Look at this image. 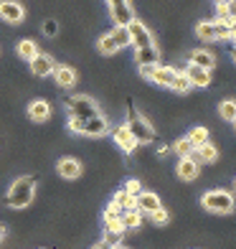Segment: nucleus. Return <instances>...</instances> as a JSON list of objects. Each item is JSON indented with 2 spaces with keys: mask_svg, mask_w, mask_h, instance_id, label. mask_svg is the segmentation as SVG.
Masks as SVG:
<instances>
[{
  "mask_svg": "<svg viewBox=\"0 0 236 249\" xmlns=\"http://www.w3.org/2000/svg\"><path fill=\"white\" fill-rule=\"evenodd\" d=\"M107 132H109L107 117L97 115V117L82 120V132H79V135H86V138H102V135H107Z\"/></svg>",
  "mask_w": 236,
  "mask_h": 249,
  "instance_id": "7",
  "label": "nucleus"
},
{
  "mask_svg": "<svg viewBox=\"0 0 236 249\" xmlns=\"http://www.w3.org/2000/svg\"><path fill=\"white\" fill-rule=\"evenodd\" d=\"M28 117L33 122H46L51 117V105L46 99H33L31 105H28Z\"/></svg>",
  "mask_w": 236,
  "mask_h": 249,
  "instance_id": "16",
  "label": "nucleus"
},
{
  "mask_svg": "<svg viewBox=\"0 0 236 249\" xmlns=\"http://www.w3.org/2000/svg\"><path fill=\"white\" fill-rule=\"evenodd\" d=\"M229 3H231V5H234V3H236V0H229Z\"/></svg>",
  "mask_w": 236,
  "mask_h": 249,
  "instance_id": "43",
  "label": "nucleus"
},
{
  "mask_svg": "<svg viewBox=\"0 0 236 249\" xmlns=\"http://www.w3.org/2000/svg\"><path fill=\"white\" fill-rule=\"evenodd\" d=\"M31 64V71H33V76H51L53 74V69H56V61L51 59L49 53H36L33 59L28 61Z\"/></svg>",
  "mask_w": 236,
  "mask_h": 249,
  "instance_id": "10",
  "label": "nucleus"
},
{
  "mask_svg": "<svg viewBox=\"0 0 236 249\" xmlns=\"http://www.w3.org/2000/svg\"><path fill=\"white\" fill-rule=\"evenodd\" d=\"M234 127H236V120H234Z\"/></svg>",
  "mask_w": 236,
  "mask_h": 249,
  "instance_id": "44",
  "label": "nucleus"
},
{
  "mask_svg": "<svg viewBox=\"0 0 236 249\" xmlns=\"http://www.w3.org/2000/svg\"><path fill=\"white\" fill-rule=\"evenodd\" d=\"M94 249H112V244H107V242H104V239H102V242H99V244H97V247H94Z\"/></svg>",
  "mask_w": 236,
  "mask_h": 249,
  "instance_id": "37",
  "label": "nucleus"
},
{
  "mask_svg": "<svg viewBox=\"0 0 236 249\" xmlns=\"http://www.w3.org/2000/svg\"><path fill=\"white\" fill-rule=\"evenodd\" d=\"M127 33H130V46H135V49H145L152 43V33L145 28V23H140L137 18H132L127 23Z\"/></svg>",
  "mask_w": 236,
  "mask_h": 249,
  "instance_id": "5",
  "label": "nucleus"
},
{
  "mask_svg": "<svg viewBox=\"0 0 236 249\" xmlns=\"http://www.w3.org/2000/svg\"><path fill=\"white\" fill-rule=\"evenodd\" d=\"M201 206L211 213H231L236 209V201L229 191H208V194L201 196Z\"/></svg>",
  "mask_w": 236,
  "mask_h": 249,
  "instance_id": "3",
  "label": "nucleus"
},
{
  "mask_svg": "<svg viewBox=\"0 0 236 249\" xmlns=\"http://www.w3.org/2000/svg\"><path fill=\"white\" fill-rule=\"evenodd\" d=\"M135 206H137L140 213H148L150 216L155 209H160V198H157V194H150V191H140L137 198H135Z\"/></svg>",
  "mask_w": 236,
  "mask_h": 249,
  "instance_id": "14",
  "label": "nucleus"
},
{
  "mask_svg": "<svg viewBox=\"0 0 236 249\" xmlns=\"http://www.w3.org/2000/svg\"><path fill=\"white\" fill-rule=\"evenodd\" d=\"M188 142L193 145V148H198V145L208 142V130H206V127H201V124H196V127L188 132Z\"/></svg>",
  "mask_w": 236,
  "mask_h": 249,
  "instance_id": "27",
  "label": "nucleus"
},
{
  "mask_svg": "<svg viewBox=\"0 0 236 249\" xmlns=\"http://www.w3.org/2000/svg\"><path fill=\"white\" fill-rule=\"evenodd\" d=\"M231 59H234V61H236V46H234V49H231Z\"/></svg>",
  "mask_w": 236,
  "mask_h": 249,
  "instance_id": "41",
  "label": "nucleus"
},
{
  "mask_svg": "<svg viewBox=\"0 0 236 249\" xmlns=\"http://www.w3.org/2000/svg\"><path fill=\"white\" fill-rule=\"evenodd\" d=\"M109 16H112V20H115V26H127L130 20L135 18V13H132V5H130V3H127V5L109 8Z\"/></svg>",
  "mask_w": 236,
  "mask_h": 249,
  "instance_id": "19",
  "label": "nucleus"
},
{
  "mask_svg": "<svg viewBox=\"0 0 236 249\" xmlns=\"http://www.w3.org/2000/svg\"><path fill=\"white\" fill-rule=\"evenodd\" d=\"M193 158L198 163H213L219 158V150H216V145L203 142V145H198V148H193Z\"/></svg>",
  "mask_w": 236,
  "mask_h": 249,
  "instance_id": "18",
  "label": "nucleus"
},
{
  "mask_svg": "<svg viewBox=\"0 0 236 249\" xmlns=\"http://www.w3.org/2000/svg\"><path fill=\"white\" fill-rule=\"evenodd\" d=\"M188 61H190V64H196V66H203V69H213V66H216V59H213V53L206 51V49L193 51V53L188 56Z\"/></svg>",
  "mask_w": 236,
  "mask_h": 249,
  "instance_id": "20",
  "label": "nucleus"
},
{
  "mask_svg": "<svg viewBox=\"0 0 236 249\" xmlns=\"http://www.w3.org/2000/svg\"><path fill=\"white\" fill-rule=\"evenodd\" d=\"M175 76H178V69H170V66L155 64V66H152V71H150V82L160 84V87H168V89H173Z\"/></svg>",
  "mask_w": 236,
  "mask_h": 249,
  "instance_id": "12",
  "label": "nucleus"
},
{
  "mask_svg": "<svg viewBox=\"0 0 236 249\" xmlns=\"http://www.w3.org/2000/svg\"><path fill=\"white\" fill-rule=\"evenodd\" d=\"M196 36L201 41H216V31H213L211 20H198L196 23Z\"/></svg>",
  "mask_w": 236,
  "mask_h": 249,
  "instance_id": "24",
  "label": "nucleus"
},
{
  "mask_svg": "<svg viewBox=\"0 0 236 249\" xmlns=\"http://www.w3.org/2000/svg\"><path fill=\"white\" fill-rule=\"evenodd\" d=\"M112 140H115V145H119L122 153H135V148H137V140L132 138L127 124H117V127L112 130Z\"/></svg>",
  "mask_w": 236,
  "mask_h": 249,
  "instance_id": "9",
  "label": "nucleus"
},
{
  "mask_svg": "<svg viewBox=\"0 0 236 249\" xmlns=\"http://www.w3.org/2000/svg\"><path fill=\"white\" fill-rule=\"evenodd\" d=\"M26 18V8L18 3V0H0V20L5 23H20Z\"/></svg>",
  "mask_w": 236,
  "mask_h": 249,
  "instance_id": "6",
  "label": "nucleus"
},
{
  "mask_svg": "<svg viewBox=\"0 0 236 249\" xmlns=\"http://www.w3.org/2000/svg\"><path fill=\"white\" fill-rule=\"evenodd\" d=\"M33 196H36V180L31 176H20L13 180V186L8 188L5 201L10 209H26L33 203Z\"/></svg>",
  "mask_w": 236,
  "mask_h": 249,
  "instance_id": "1",
  "label": "nucleus"
},
{
  "mask_svg": "<svg viewBox=\"0 0 236 249\" xmlns=\"http://www.w3.org/2000/svg\"><path fill=\"white\" fill-rule=\"evenodd\" d=\"M183 74L188 76L190 87H198V89L211 87V69H203V66H196V64H188V69Z\"/></svg>",
  "mask_w": 236,
  "mask_h": 249,
  "instance_id": "11",
  "label": "nucleus"
},
{
  "mask_svg": "<svg viewBox=\"0 0 236 249\" xmlns=\"http://www.w3.org/2000/svg\"><path fill=\"white\" fill-rule=\"evenodd\" d=\"M229 31H231V41L236 43V16H231V20H229Z\"/></svg>",
  "mask_w": 236,
  "mask_h": 249,
  "instance_id": "35",
  "label": "nucleus"
},
{
  "mask_svg": "<svg viewBox=\"0 0 236 249\" xmlns=\"http://www.w3.org/2000/svg\"><path fill=\"white\" fill-rule=\"evenodd\" d=\"M168 150H170L168 145H160V148H157V155H168Z\"/></svg>",
  "mask_w": 236,
  "mask_h": 249,
  "instance_id": "38",
  "label": "nucleus"
},
{
  "mask_svg": "<svg viewBox=\"0 0 236 249\" xmlns=\"http://www.w3.org/2000/svg\"><path fill=\"white\" fill-rule=\"evenodd\" d=\"M125 124H127V130L132 132V138L137 140V145H140V142H152V140H155V127L140 115L137 109H135V105L127 107V120H125Z\"/></svg>",
  "mask_w": 236,
  "mask_h": 249,
  "instance_id": "2",
  "label": "nucleus"
},
{
  "mask_svg": "<svg viewBox=\"0 0 236 249\" xmlns=\"http://www.w3.org/2000/svg\"><path fill=\"white\" fill-rule=\"evenodd\" d=\"M43 33H46L49 38H51V36H56V33H59V23H56L53 18H49V20H43Z\"/></svg>",
  "mask_w": 236,
  "mask_h": 249,
  "instance_id": "33",
  "label": "nucleus"
},
{
  "mask_svg": "<svg viewBox=\"0 0 236 249\" xmlns=\"http://www.w3.org/2000/svg\"><path fill=\"white\" fill-rule=\"evenodd\" d=\"M173 89H175L178 94H188V92H190V89H193V87H190L188 76H185L183 71H178V76H175V84H173Z\"/></svg>",
  "mask_w": 236,
  "mask_h": 249,
  "instance_id": "31",
  "label": "nucleus"
},
{
  "mask_svg": "<svg viewBox=\"0 0 236 249\" xmlns=\"http://www.w3.org/2000/svg\"><path fill=\"white\" fill-rule=\"evenodd\" d=\"M53 79H56V84H59L61 89H71L76 84V71L71 69V66H56Z\"/></svg>",
  "mask_w": 236,
  "mask_h": 249,
  "instance_id": "17",
  "label": "nucleus"
},
{
  "mask_svg": "<svg viewBox=\"0 0 236 249\" xmlns=\"http://www.w3.org/2000/svg\"><path fill=\"white\" fill-rule=\"evenodd\" d=\"M219 117L226 120V122H234L236 120V99H223L219 105Z\"/></svg>",
  "mask_w": 236,
  "mask_h": 249,
  "instance_id": "26",
  "label": "nucleus"
},
{
  "mask_svg": "<svg viewBox=\"0 0 236 249\" xmlns=\"http://www.w3.org/2000/svg\"><path fill=\"white\" fill-rule=\"evenodd\" d=\"M150 219H152V224H155V226H165L168 221H170V213H168V209H163V206H160V209H155V211L150 213Z\"/></svg>",
  "mask_w": 236,
  "mask_h": 249,
  "instance_id": "32",
  "label": "nucleus"
},
{
  "mask_svg": "<svg viewBox=\"0 0 236 249\" xmlns=\"http://www.w3.org/2000/svg\"><path fill=\"white\" fill-rule=\"evenodd\" d=\"M97 49H99V53H104V56H112V53H117V51H119V46L115 43V38H112L109 33L97 41Z\"/></svg>",
  "mask_w": 236,
  "mask_h": 249,
  "instance_id": "28",
  "label": "nucleus"
},
{
  "mask_svg": "<svg viewBox=\"0 0 236 249\" xmlns=\"http://www.w3.org/2000/svg\"><path fill=\"white\" fill-rule=\"evenodd\" d=\"M125 191H127V194H132V196H137L140 191H142V186H140V180H137V178H130L127 183H125Z\"/></svg>",
  "mask_w": 236,
  "mask_h": 249,
  "instance_id": "34",
  "label": "nucleus"
},
{
  "mask_svg": "<svg viewBox=\"0 0 236 249\" xmlns=\"http://www.w3.org/2000/svg\"><path fill=\"white\" fill-rule=\"evenodd\" d=\"M3 236H5V229H3V226H0V242H3Z\"/></svg>",
  "mask_w": 236,
  "mask_h": 249,
  "instance_id": "40",
  "label": "nucleus"
},
{
  "mask_svg": "<svg viewBox=\"0 0 236 249\" xmlns=\"http://www.w3.org/2000/svg\"><path fill=\"white\" fill-rule=\"evenodd\" d=\"M175 173H178V178H181V180H196L198 173H201V163L196 160L193 155H185V158L178 160Z\"/></svg>",
  "mask_w": 236,
  "mask_h": 249,
  "instance_id": "8",
  "label": "nucleus"
},
{
  "mask_svg": "<svg viewBox=\"0 0 236 249\" xmlns=\"http://www.w3.org/2000/svg\"><path fill=\"white\" fill-rule=\"evenodd\" d=\"M135 64H140V66L160 64V51H157L155 43H150V46H145V49H135Z\"/></svg>",
  "mask_w": 236,
  "mask_h": 249,
  "instance_id": "15",
  "label": "nucleus"
},
{
  "mask_svg": "<svg viewBox=\"0 0 236 249\" xmlns=\"http://www.w3.org/2000/svg\"><path fill=\"white\" fill-rule=\"evenodd\" d=\"M122 224H125V229H140L142 226V213L137 209L122 211Z\"/></svg>",
  "mask_w": 236,
  "mask_h": 249,
  "instance_id": "22",
  "label": "nucleus"
},
{
  "mask_svg": "<svg viewBox=\"0 0 236 249\" xmlns=\"http://www.w3.org/2000/svg\"><path fill=\"white\" fill-rule=\"evenodd\" d=\"M130 3V0H107V5L109 8H117V5H127Z\"/></svg>",
  "mask_w": 236,
  "mask_h": 249,
  "instance_id": "36",
  "label": "nucleus"
},
{
  "mask_svg": "<svg viewBox=\"0 0 236 249\" xmlns=\"http://www.w3.org/2000/svg\"><path fill=\"white\" fill-rule=\"evenodd\" d=\"M229 20H231V18H216V20H211V23H213V31H216V41H229V38H231Z\"/></svg>",
  "mask_w": 236,
  "mask_h": 249,
  "instance_id": "25",
  "label": "nucleus"
},
{
  "mask_svg": "<svg viewBox=\"0 0 236 249\" xmlns=\"http://www.w3.org/2000/svg\"><path fill=\"white\" fill-rule=\"evenodd\" d=\"M112 249H127V247H119V244H117V247H112Z\"/></svg>",
  "mask_w": 236,
  "mask_h": 249,
  "instance_id": "42",
  "label": "nucleus"
},
{
  "mask_svg": "<svg viewBox=\"0 0 236 249\" xmlns=\"http://www.w3.org/2000/svg\"><path fill=\"white\" fill-rule=\"evenodd\" d=\"M16 51H18V56H20V59H26V61H31L33 56L38 53V46H36V41H31V38H23V41H18V46H16Z\"/></svg>",
  "mask_w": 236,
  "mask_h": 249,
  "instance_id": "21",
  "label": "nucleus"
},
{
  "mask_svg": "<svg viewBox=\"0 0 236 249\" xmlns=\"http://www.w3.org/2000/svg\"><path fill=\"white\" fill-rule=\"evenodd\" d=\"M170 150H173L178 158H185V155H193V145L188 142V138H183V140H178Z\"/></svg>",
  "mask_w": 236,
  "mask_h": 249,
  "instance_id": "30",
  "label": "nucleus"
},
{
  "mask_svg": "<svg viewBox=\"0 0 236 249\" xmlns=\"http://www.w3.org/2000/svg\"><path fill=\"white\" fill-rule=\"evenodd\" d=\"M109 36L115 38V43H117L119 49L130 46V33H127V26H115V31H112Z\"/></svg>",
  "mask_w": 236,
  "mask_h": 249,
  "instance_id": "29",
  "label": "nucleus"
},
{
  "mask_svg": "<svg viewBox=\"0 0 236 249\" xmlns=\"http://www.w3.org/2000/svg\"><path fill=\"white\" fill-rule=\"evenodd\" d=\"M135 198H137V196H132V194H127V191L122 188V191H117V194H115L112 203H115V206H119L122 211H127V209H137V206H135Z\"/></svg>",
  "mask_w": 236,
  "mask_h": 249,
  "instance_id": "23",
  "label": "nucleus"
},
{
  "mask_svg": "<svg viewBox=\"0 0 236 249\" xmlns=\"http://www.w3.org/2000/svg\"><path fill=\"white\" fill-rule=\"evenodd\" d=\"M56 171H59V176H61V178L74 180V178L82 176V163H79L76 158H61V160L56 163Z\"/></svg>",
  "mask_w": 236,
  "mask_h": 249,
  "instance_id": "13",
  "label": "nucleus"
},
{
  "mask_svg": "<svg viewBox=\"0 0 236 249\" xmlns=\"http://www.w3.org/2000/svg\"><path fill=\"white\" fill-rule=\"evenodd\" d=\"M66 112L69 117H76V120H89V117H97L99 115V107L92 97L86 94H74L66 99Z\"/></svg>",
  "mask_w": 236,
  "mask_h": 249,
  "instance_id": "4",
  "label": "nucleus"
},
{
  "mask_svg": "<svg viewBox=\"0 0 236 249\" xmlns=\"http://www.w3.org/2000/svg\"><path fill=\"white\" fill-rule=\"evenodd\" d=\"M213 3H216V8H221V5H231L229 0H213Z\"/></svg>",
  "mask_w": 236,
  "mask_h": 249,
  "instance_id": "39",
  "label": "nucleus"
}]
</instances>
